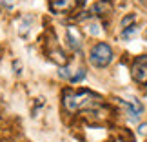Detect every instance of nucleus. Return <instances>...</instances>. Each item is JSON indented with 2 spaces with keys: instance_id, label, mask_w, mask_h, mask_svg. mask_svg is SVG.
Instances as JSON below:
<instances>
[{
  "instance_id": "5",
  "label": "nucleus",
  "mask_w": 147,
  "mask_h": 142,
  "mask_svg": "<svg viewBox=\"0 0 147 142\" xmlns=\"http://www.w3.org/2000/svg\"><path fill=\"white\" fill-rule=\"evenodd\" d=\"M87 11H89V15H91V18L104 20V18H107L109 15H113L115 5H113L111 0H93V4L89 5Z\"/></svg>"
},
{
  "instance_id": "4",
  "label": "nucleus",
  "mask_w": 147,
  "mask_h": 142,
  "mask_svg": "<svg viewBox=\"0 0 147 142\" xmlns=\"http://www.w3.org/2000/svg\"><path fill=\"white\" fill-rule=\"evenodd\" d=\"M116 100L123 107V111H125V115L131 122H138L140 117L144 115V104L138 99H134V96L133 99H127V100H123V99H116Z\"/></svg>"
},
{
  "instance_id": "1",
  "label": "nucleus",
  "mask_w": 147,
  "mask_h": 142,
  "mask_svg": "<svg viewBox=\"0 0 147 142\" xmlns=\"http://www.w3.org/2000/svg\"><path fill=\"white\" fill-rule=\"evenodd\" d=\"M105 99L91 89H75L65 88L62 91V107L67 115H84L87 111H93L96 107L104 106Z\"/></svg>"
},
{
  "instance_id": "12",
  "label": "nucleus",
  "mask_w": 147,
  "mask_h": 142,
  "mask_svg": "<svg viewBox=\"0 0 147 142\" xmlns=\"http://www.w3.org/2000/svg\"><path fill=\"white\" fill-rule=\"evenodd\" d=\"M136 133L140 135V137H147V122H142L136 129Z\"/></svg>"
},
{
  "instance_id": "2",
  "label": "nucleus",
  "mask_w": 147,
  "mask_h": 142,
  "mask_svg": "<svg viewBox=\"0 0 147 142\" xmlns=\"http://www.w3.org/2000/svg\"><path fill=\"white\" fill-rule=\"evenodd\" d=\"M89 64L96 69H105L107 66L113 64L115 60V49H113L111 44L107 42H96L93 44L91 49H89Z\"/></svg>"
},
{
  "instance_id": "17",
  "label": "nucleus",
  "mask_w": 147,
  "mask_h": 142,
  "mask_svg": "<svg viewBox=\"0 0 147 142\" xmlns=\"http://www.w3.org/2000/svg\"><path fill=\"white\" fill-rule=\"evenodd\" d=\"M111 142H118V140H111Z\"/></svg>"
},
{
  "instance_id": "11",
  "label": "nucleus",
  "mask_w": 147,
  "mask_h": 142,
  "mask_svg": "<svg viewBox=\"0 0 147 142\" xmlns=\"http://www.w3.org/2000/svg\"><path fill=\"white\" fill-rule=\"evenodd\" d=\"M0 9L13 11V2H11V0H0Z\"/></svg>"
},
{
  "instance_id": "9",
  "label": "nucleus",
  "mask_w": 147,
  "mask_h": 142,
  "mask_svg": "<svg viewBox=\"0 0 147 142\" xmlns=\"http://www.w3.org/2000/svg\"><path fill=\"white\" fill-rule=\"evenodd\" d=\"M136 33H138V26L133 24V26H129V27H123V29L120 31V38H122V40H131Z\"/></svg>"
},
{
  "instance_id": "8",
  "label": "nucleus",
  "mask_w": 147,
  "mask_h": 142,
  "mask_svg": "<svg viewBox=\"0 0 147 142\" xmlns=\"http://www.w3.org/2000/svg\"><path fill=\"white\" fill-rule=\"evenodd\" d=\"M87 77V71H86V67H73V73H71V78H69V84H78V82H82L84 78Z\"/></svg>"
},
{
  "instance_id": "16",
  "label": "nucleus",
  "mask_w": 147,
  "mask_h": 142,
  "mask_svg": "<svg viewBox=\"0 0 147 142\" xmlns=\"http://www.w3.org/2000/svg\"><path fill=\"white\" fill-rule=\"evenodd\" d=\"M0 53H2V46H0Z\"/></svg>"
},
{
  "instance_id": "7",
  "label": "nucleus",
  "mask_w": 147,
  "mask_h": 142,
  "mask_svg": "<svg viewBox=\"0 0 147 142\" xmlns=\"http://www.w3.org/2000/svg\"><path fill=\"white\" fill-rule=\"evenodd\" d=\"M65 42L67 46H69V49L73 51V53H82V48H84V42H82V35L80 31H78L76 26H67L65 27Z\"/></svg>"
},
{
  "instance_id": "10",
  "label": "nucleus",
  "mask_w": 147,
  "mask_h": 142,
  "mask_svg": "<svg viewBox=\"0 0 147 142\" xmlns=\"http://www.w3.org/2000/svg\"><path fill=\"white\" fill-rule=\"evenodd\" d=\"M136 20H138V15H136V13H127V15L120 20V27H122V29H123V27H129V26L136 24Z\"/></svg>"
},
{
  "instance_id": "14",
  "label": "nucleus",
  "mask_w": 147,
  "mask_h": 142,
  "mask_svg": "<svg viewBox=\"0 0 147 142\" xmlns=\"http://www.w3.org/2000/svg\"><path fill=\"white\" fill-rule=\"evenodd\" d=\"M78 2H80V4H86V2H87V0H78Z\"/></svg>"
},
{
  "instance_id": "3",
  "label": "nucleus",
  "mask_w": 147,
  "mask_h": 142,
  "mask_svg": "<svg viewBox=\"0 0 147 142\" xmlns=\"http://www.w3.org/2000/svg\"><path fill=\"white\" fill-rule=\"evenodd\" d=\"M131 77L138 86H147V53L134 56L131 62Z\"/></svg>"
},
{
  "instance_id": "15",
  "label": "nucleus",
  "mask_w": 147,
  "mask_h": 142,
  "mask_svg": "<svg viewBox=\"0 0 147 142\" xmlns=\"http://www.w3.org/2000/svg\"><path fill=\"white\" fill-rule=\"evenodd\" d=\"M145 40H147V29H145Z\"/></svg>"
},
{
  "instance_id": "13",
  "label": "nucleus",
  "mask_w": 147,
  "mask_h": 142,
  "mask_svg": "<svg viewBox=\"0 0 147 142\" xmlns=\"http://www.w3.org/2000/svg\"><path fill=\"white\" fill-rule=\"evenodd\" d=\"M13 69H15L16 75H20V73H22V64H20L18 60H15V62H13Z\"/></svg>"
},
{
  "instance_id": "6",
  "label": "nucleus",
  "mask_w": 147,
  "mask_h": 142,
  "mask_svg": "<svg viewBox=\"0 0 147 142\" xmlns=\"http://www.w3.org/2000/svg\"><path fill=\"white\" fill-rule=\"evenodd\" d=\"M49 9L53 15H71L78 9V0H47Z\"/></svg>"
}]
</instances>
